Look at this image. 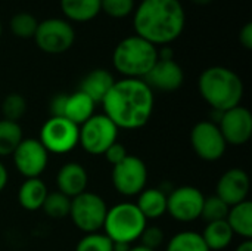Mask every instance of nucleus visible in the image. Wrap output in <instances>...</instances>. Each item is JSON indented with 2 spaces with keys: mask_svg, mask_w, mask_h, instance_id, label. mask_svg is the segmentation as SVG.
Masks as SVG:
<instances>
[{
  "mask_svg": "<svg viewBox=\"0 0 252 251\" xmlns=\"http://www.w3.org/2000/svg\"><path fill=\"white\" fill-rule=\"evenodd\" d=\"M75 251H112V241L103 232L86 234L78 241Z\"/></svg>",
  "mask_w": 252,
  "mask_h": 251,
  "instance_id": "32",
  "label": "nucleus"
},
{
  "mask_svg": "<svg viewBox=\"0 0 252 251\" xmlns=\"http://www.w3.org/2000/svg\"><path fill=\"white\" fill-rule=\"evenodd\" d=\"M27 112V101L21 93H9L1 101V114L4 120L15 121L21 120Z\"/></svg>",
  "mask_w": 252,
  "mask_h": 251,
  "instance_id": "29",
  "label": "nucleus"
},
{
  "mask_svg": "<svg viewBox=\"0 0 252 251\" xmlns=\"http://www.w3.org/2000/svg\"><path fill=\"white\" fill-rule=\"evenodd\" d=\"M112 185L123 197H137L148 183V167L140 157L127 155L112 167Z\"/></svg>",
  "mask_w": 252,
  "mask_h": 251,
  "instance_id": "10",
  "label": "nucleus"
},
{
  "mask_svg": "<svg viewBox=\"0 0 252 251\" xmlns=\"http://www.w3.org/2000/svg\"><path fill=\"white\" fill-rule=\"evenodd\" d=\"M165 251H210L201 234L193 231H182L173 235Z\"/></svg>",
  "mask_w": 252,
  "mask_h": 251,
  "instance_id": "26",
  "label": "nucleus"
},
{
  "mask_svg": "<svg viewBox=\"0 0 252 251\" xmlns=\"http://www.w3.org/2000/svg\"><path fill=\"white\" fill-rule=\"evenodd\" d=\"M69 209H71V198L66 195L55 191L49 192L41 210L52 219H63L69 216Z\"/></svg>",
  "mask_w": 252,
  "mask_h": 251,
  "instance_id": "28",
  "label": "nucleus"
},
{
  "mask_svg": "<svg viewBox=\"0 0 252 251\" xmlns=\"http://www.w3.org/2000/svg\"><path fill=\"white\" fill-rule=\"evenodd\" d=\"M250 189L251 180L248 173L244 169L233 167L220 176L216 185V195L223 200L229 207H232L242 201H247Z\"/></svg>",
  "mask_w": 252,
  "mask_h": 251,
  "instance_id": "16",
  "label": "nucleus"
},
{
  "mask_svg": "<svg viewBox=\"0 0 252 251\" xmlns=\"http://www.w3.org/2000/svg\"><path fill=\"white\" fill-rule=\"evenodd\" d=\"M235 251H252V241L251 240H244Z\"/></svg>",
  "mask_w": 252,
  "mask_h": 251,
  "instance_id": "39",
  "label": "nucleus"
},
{
  "mask_svg": "<svg viewBox=\"0 0 252 251\" xmlns=\"http://www.w3.org/2000/svg\"><path fill=\"white\" fill-rule=\"evenodd\" d=\"M22 127L19 123L9 121V120H0V158L12 155L18 145L22 142Z\"/></svg>",
  "mask_w": 252,
  "mask_h": 251,
  "instance_id": "25",
  "label": "nucleus"
},
{
  "mask_svg": "<svg viewBox=\"0 0 252 251\" xmlns=\"http://www.w3.org/2000/svg\"><path fill=\"white\" fill-rule=\"evenodd\" d=\"M227 225L230 226L232 232L235 235H239L244 240L252 238V203L250 200L242 201L236 206H232L229 209Z\"/></svg>",
  "mask_w": 252,
  "mask_h": 251,
  "instance_id": "23",
  "label": "nucleus"
},
{
  "mask_svg": "<svg viewBox=\"0 0 252 251\" xmlns=\"http://www.w3.org/2000/svg\"><path fill=\"white\" fill-rule=\"evenodd\" d=\"M35 46L49 55H59L71 49L75 41L72 24L63 18H47L38 22L34 34Z\"/></svg>",
  "mask_w": 252,
  "mask_h": 251,
  "instance_id": "8",
  "label": "nucleus"
},
{
  "mask_svg": "<svg viewBox=\"0 0 252 251\" xmlns=\"http://www.w3.org/2000/svg\"><path fill=\"white\" fill-rule=\"evenodd\" d=\"M1 30H3V28H1V21H0V37H1Z\"/></svg>",
  "mask_w": 252,
  "mask_h": 251,
  "instance_id": "42",
  "label": "nucleus"
},
{
  "mask_svg": "<svg viewBox=\"0 0 252 251\" xmlns=\"http://www.w3.org/2000/svg\"><path fill=\"white\" fill-rule=\"evenodd\" d=\"M158 61V47L137 34L118 41L112 53L114 68L123 78H142Z\"/></svg>",
  "mask_w": 252,
  "mask_h": 251,
  "instance_id": "4",
  "label": "nucleus"
},
{
  "mask_svg": "<svg viewBox=\"0 0 252 251\" xmlns=\"http://www.w3.org/2000/svg\"><path fill=\"white\" fill-rule=\"evenodd\" d=\"M164 240H165V234L159 226H146L139 238L140 246L154 251H157L162 246Z\"/></svg>",
  "mask_w": 252,
  "mask_h": 251,
  "instance_id": "33",
  "label": "nucleus"
},
{
  "mask_svg": "<svg viewBox=\"0 0 252 251\" xmlns=\"http://www.w3.org/2000/svg\"><path fill=\"white\" fill-rule=\"evenodd\" d=\"M38 21L30 12H18L9 21V28L13 36L19 38H32L37 30Z\"/></svg>",
  "mask_w": 252,
  "mask_h": 251,
  "instance_id": "27",
  "label": "nucleus"
},
{
  "mask_svg": "<svg viewBox=\"0 0 252 251\" xmlns=\"http://www.w3.org/2000/svg\"><path fill=\"white\" fill-rule=\"evenodd\" d=\"M190 146L198 158L214 163L223 158L227 143L217 123L204 120L196 123L190 130Z\"/></svg>",
  "mask_w": 252,
  "mask_h": 251,
  "instance_id": "11",
  "label": "nucleus"
},
{
  "mask_svg": "<svg viewBox=\"0 0 252 251\" xmlns=\"http://www.w3.org/2000/svg\"><path fill=\"white\" fill-rule=\"evenodd\" d=\"M80 127L65 117H50L40 130L38 141L49 154H68L78 145Z\"/></svg>",
  "mask_w": 252,
  "mask_h": 251,
  "instance_id": "9",
  "label": "nucleus"
},
{
  "mask_svg": "<svg viewBox=\"0 0 252 251\" xmlns=\"http://www.w3.org/2000/svg\"><path fill=\"white\" fill-rule=\"evenodd\" d=\"M108 213L105 200L94 192H83L71 198L69 216L77 229L84 234L100 232Z\"/></svg>",
  "mask_w": 252,
  "mask_h": 251,
  "instance_id": "6",
  "label": "nucleus"
},
{
  "mask_svg": "<svg viewBox=\"0 0 252 251\" xmlns=\"http://www.w3.org/2000/svg\"><path fill=\"white\" fill-rule=\"evenodd\" d=\"M66 95L68 93H58L50 99V104H49L50 117H63L65 104H66Z\"/></svg>",
  "mask_w": 252,
  "mask_h": 251,
  "instance_id": "35",
  "label": "nucleus"
},
{
  "mask_svg": "<svg viewBox=\"0 0 252 251\" xmlns=\"http://www.w3.org/2000/svg\"><path fill=\"white\" fill-rule=\"evenodd\" d=\"M128 251H154V250H149V249H146V247H143V246H134V247H131Z\"/></svg>",
  "mask_w": 252,
  "mask_h": 251,
  "instance_id": "40",
  "label": "nucleus"
},
{
  "mask_svg": "<svg viewBox=\"0 0 252 251\" xmlns=\"http://www.w3.org/2000/svg\"><path fill=\"white\" fill-rule=\"evenodd\" d=\"M205 195L196 186L174 188L167 195V213L177 222L190 223L201 219Z\"/></svg>",
  "mask_w": 252,
  "mask_h": 251,
  "instance_id": "12",
  "label": "nucleus"
},
{
  "mask_svg": "<svg viewBox=\"0 0 252 251\" xmlns=\"http://www.w3.org/2000/svg\"><path fill=\"white\" fill-rule=\"evenodd\" d=\"M143 81L152 89L154 93H170L183 86L185 71L174 59H158L151 71L143 77Z\"/></svg>",
  "mask_w": 252,
  "mask_h": 251,
  "instance_id": "15",
  "label": "nucleus"
},
{
  "mask_svg": "<svg viewBox=\"0 0 252 251\" xmlns=\"http://www.w3.org/2000/svg\"><path fill=\"white\" fill-rule=\"evenodd\" d=\"M201 237L210 251H223L232 244L235 234L226 220H219L207 223Z\"/></svg>",
  "mask_w": 252,
  "mask_h": 251,
  "instance_id": "24",
  "label": "nucleus"
},
{
  "mask_svg": "<svg viewBox=\"0 0 252 251\" xmlns=\"http://www.w3.org/2000/svg\"><path fill=\"white\" fill-rule=\"evenodd\" d=\"M61 10L69 22H89L100 13V0H59Z\"/></svg>",
  "mask_w": 252,
  "mask_h": 251,
  "instance_id": "21",
  "label": "nucleus"
},
{
  "mask_svg": "<svg viewBox=\"0 0 252 251\" xmlns=\"http://www.w3.org/2000/svg\"><path fill=\"white\" fill-rule=\"evenodd\" d=\"M198 90L213 111L224 112L241 105L245 86L242 78L230 68L214 65L204 70L198 78Z\"/></svg>",
  "mask_w": 252,
  "mask_h": 251,
  "instance_id": "3",
  "label": "nucleus"
},
{
  "mask_svg": "<svg viewBox=\"0 0 252 251\" xmlns=\"http://www.w3.org/2000/svg\"><path fill=\"white\" fill-rule=\"evenodd\" d=\"M239 43L247 49V50H251L252 49V24L251 22H247L241 31H239Z\"/></svg>",
  "mask_w": 252,
  "mask_h": 251,
  "instance_id": "36",
  "label": "nucleus"
},
{
  "mask_svg": "<svg viewBox=\"0 0 252 251\" xmlns=\"http://www.w3.org/2000/svg\"><path fill=\"white\" fill-rule=\"evenodd\" d=\"M49 194L46 183L40 179H25L18 189V203L27 212H37L43 207Z\"/></svg>",
  "mask_w": 252,
  "mask_h": 251,
  "instance_id": "20",
  "label": "nucleus"
},
{
  "mask_svg": "<svg viewBox=\"0 0 252 251\" xmlns=\"http://www.w3.org/2000/svg\"><path fill=\"white\" fill-rule=\"evenodd\" d=\"M133 13L136 34L157 47L177 40L186 25V12L179 0H142Z\"/></svg>",
  "mask_w": 252,
  "mask_h": 251,
  "instance_id": "2",
  "label": "nucleus"
},
{
  "mask_svg": "<svg viewBox=\"0 0 252 251\" xmlns=\"http://www.w3.org/2000/svg\"><path fill=\"white\" fill-rule=\"evenodd\" d=\"M136 207L146 220L159 219L167 215V194L159 188H145L137 195Z\"/></svg>",
  "mask_w": 252,
  "mask_h": 251,
  "instance_id": "19",
  "label": "nucleus"
},
{
  "mask_svg": "<svg viewBox=\"0 0 252 251\" xmlns=\"http://www.w3.org/2000/svg\"><path fill=\"white\" fill-rule=\"evenodd\" d=\"M89 185V173L83 164L69 161L61 166L56 175V186L58 192L66 195L68 198H74L87 191Z\"/></svg>",
  "mask_w": 252,
  "mask_h": 251,
  "instance_id": "17",
  "label": "nucleus"
},
{
  "mask_svg": "<svg viewBox=\"0 0 252 251\" xmlns=\"http://www.w3.org/2000/svg\"><path fill=\"white\" fill-rule=\"evenodd\" d=\"M127 155H128V154H127L126 146H124L123 143H120L118 141H117L115 143H112V145L105 151V154H103V157L106 158V161H108L109 164H112V167L117 166L118 163H121Z\"/></svg>",
  "mask_w": 252,
  "mask_h": 251,
  "instance_id": "34",
  "label": "nucleus"
},
{
  "mask_svg": "<svg viewBox=\"0 0 252 251\" xmlns=\"http://www.w3.org/2000/svg\"><path fill=\"white\" fill-rule=\"evenodd\" d=\"M190 1H193V3H196V4H208V3H211L213 0H190Z\"/></svg>",
  "mask_w": 252,
  "mask_h": 251,
  "instance_id": "41",
  "label": "nucleus"
},
{
  "mask_svg": "<svg viewBox=\"0 0 252 251\" xmlns=\"http://www.w3.org/2000/svg\"><path fill=\"white\" fill-rule=\"evenodd\" d=\"M136 9L134 0H100V12H105L114 19H123L131 15Z\"/></svg>",
  "mask_w": 252,
  "mask_h": 251,
  "instance_id": "31",
  "label": "nucleus"
},
{
  "mask_svg": "<svg viewBox=\"0 0 252 251\" xmlns=\"http://www.w3.org/2000/svg\"><path fill=\"white\" fill-rule=\"evenodd\" d=\"M146 226L148 220L134 203H118L108 209L102 229L112 243H126L133 246L134 241H139Z\"/></svg>",
  "mask_w": 252,
  "mask_h": 251,
  "instance_id": "5",
  "label": "nucleus"
},
{
  "mask_svg": "<svg viewBox=\"0 0 252 251\" xmlns=\"http://www.w3.org/2000/svg\"><path fill=\"white\" fill-rule=\"evenodd\" d=\"M13 164L21 176L25 179L40 178L49 164V152L38 139H22L15 152L12 154Z\"/></svg>",
  "mask_w": 252,
  "mask_h": 251,
  "instance_id": "13",
  "label": "nucleus"
},
{
  "mask_svg": "<svg viewBox=\"0 0 252 251\" xmlns=\"http://www.w3.org/2000/svg\"><path fill=\"white\" fill-rule=\"evenodd\" d=\"M229 209L230 207L223 200H220L217 195H211V197L205 198V201H204L202 212H201V219H204L207 223L226 220Z\"/></svg>",
  "mask_w": 252,
  "mask_h": 251,
  "instance_id": "30",
  "label": "nucleus"
},
{
  "mask_svg": "<svg viewBox=\"0 0 252 251\" xmlns=\"http://www.w3.org/2000/svg\"><path fill=\"white\" fill-rule=\"evenodd\" d=\"M9 182V173H7V169L4 167V164L0 161V192L4 191L6 185Z\"/></svg>",
  "mask_w": 252,
  "mask_h": 251,
  "instance_id": "37",
  "label": "nucleus"
},
{
  "mask_svg": "<svg viewBox=\"0 0 252 251\" xmlns=\"http://www.w3.org/2000/svg\"><path fill=\"white\" fill-rule=\"evenodd\" d=\"M94 108H96V104L86 93L75 90L74 93L66 95L63 117L80 127L94 114Z\"/></svg>",
  "mask_w": 252,
  "mask_h": 251,
  "instance_id": "22",
  "label": "nucleus"
},
{
  "mask_svg": "<svg viewBox=\"0 0 252 251\" xmlns=\"http://www.w3.org/2000/svg\"><path fill=\"white\" fill-rule=\"evenodd\" d=\"M219 114L220 118L217 121V126L227 146H242L250 142L252 136V114L248 108L238 105L229 111Z\"/></svg>",
  "mask_w": 252,
  "mask_h": 251,
  "instance_id": "14",
  "label": "nucleus"
},
{
  "mask_svg": "<svg viewBox=\"0 0 252 251\" xmlns=\"http://www.w3.org/2000/svg\"><path fill=\"white\" fill-rule=\"evenodd\" d=\"M114 83H115V78L108 70L96 68V70H92L89 74H86V77L80 83L78 90L86 93L97 105L103 101V98L106 96V93L109 92Z\"/></svg>",
  "mask_w": 252,
  "mask_h": 251,
  "instance_id": "18",
  "label": "nucleus"
},
{
  "mask_svg": "<svg viewBox=\"0 0 252 251\" xmlns=\"http://www.w3.org/2000/svg\"><path fill=\"white\" fill-rule=\"evenodd\" d=\"M118 130L105 114H93L80 126L78 145L90 155H103L118 141Z\"/></svg>",
  "mask_w": 252,
  "mask_h": 251,
  "instance_id": "7",
  "label": "nucleus"
},
{
  "mask_svg": "<svg viewBox=\"0 0 252 251\" xmlns=\"http://www.w3.org/2000/svg\"><path fill=\"white\" fill-rule=\"evenodd\" d=\"M100 105L118 129L137 130L151 120L155 95L142 78H121L115 80Z\"/></svg>",
  "mask_w": 252,
  "mask_h": 251,
  "instance_id": "1",
  "label": "nucleus"
},
{
  "mask_svg": "<svg viewBox=\"0 0 252 251\" xmlns=\"http://www.w3.org/2000/svg\"><path fill=\"white\" fill-rule=\"evenodd\" d=\"M133 246L126 243H112V251H128Z\"/></svg>",
  "mask_w": 252,
  "mask_h": 251,
  "instance_id": "38",
  "label": "nucleus"
}]
</instances>
